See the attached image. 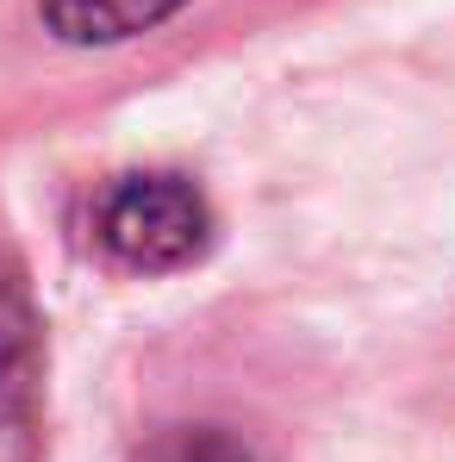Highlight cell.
<instances>
[{"instance_id":"obj_1","label":"cell","mask_w":455,"mask_h":462,"mask_svg":"<svg viewBox=\"0 0 455 462\" xmlns=\"http://www.w3.org/2000/svg\"><path fill=\"white\" fill-rule=\"evenodd\" d=\"M94 237L144 275H168L206 256L213 244V207L187 175H119L100 207H94Z\"/></svg>"},{"instance_id":"obj_2","label":"cell","mask_w":455,"mask_h":462,"mask_svg":"<svg viewBox=\"0 0 455 462\" xmlns=\"http://www.w3.org/2000/svg\"><path fill=\"white\" fill-rule=\"evenodd\" d=\"M44 450V319L25 263L0 250V462H38Z\"/></svg>"},{"instance_id":"obj_3","label":"cell","mask_w":455,"mask_h":462,"mask_svg":"<svg viewBox=\"0 0 455 462\" xmlns=\"http://www.w3.org/2000/svg\"><path fill=\"white\" fill-rule=\"evenodd\" d=\"M181 6L187 0H38V19H44L50 38L94 51V44H132V38H144L162 19H175Z\"/></svg>"},{"instance_id":"obj_4","label":"cell","mask_w":455,"mask_h":462,"mask_svg":"<svg viewBox=\"0 0 455 462\" xmlns=\"http://www.w3.org/2000/svg\"><path fill=\"white\" fill-rule=\"evenodd\" d=\"M138 462H256V457L213 425H181V431H162Z\"/></svg>"}]
</instances>
